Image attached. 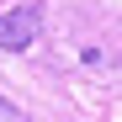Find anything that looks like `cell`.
Wrapping results in <instances>:
<instances>
[{
  "label": "cell",
  "instance_id": "7a4b0ae2",
  "mask_svg": "<svg viewBox=\"0 0 122 122\" xmlns=\"http://www.w3.org/2000/svg\"><path fill=\"white\" fill-rule=\"evenodd\" d=\"M0 122H32V117H27L21 106H11V101H5V96H0Z\"/></svg>",
  "mask_w": 122,
  "mask_h": 122
},
{
  "label": "cell",
  "instance_id": "6da1fadb",
  "mask_svg": "<svg viewBox=\"0 0 122 122\" xmlns=\"http://www.w3.org/2000/svg\"><path fill=\"white\" fill-rule=\"evenodd\" d=\"M37 32H43V16L37 5H16V11H0V48L5 53H21L37 43Z\"/></svg>",
  "mask_w": 122,
  "mask_h": 122
}]
</instances>
